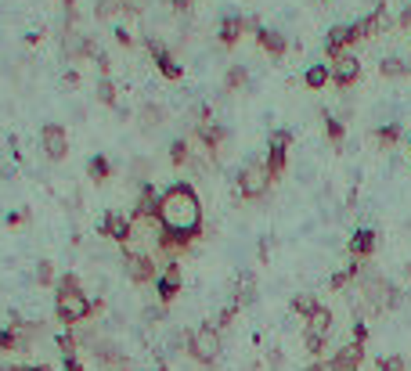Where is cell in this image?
Listing matches in <instances>:
<instances>
[{"mask_svg": "<svg viewBox=\"0 0 411 371\" xmlns=\"http://www.w3.org/2000/svg\"><path fill=\"white\" fill-rule=\"evenodd\" d=\"M159 228L170 231V234L192 238V241L202 234V202H199L192 184L177 181L173 188L163 191V199H159Z\"/></svg>", "mask_w": 411, "mask_h": 371, "instance_id": "6da1fadb", "label": "cell"}, {"mask_svg": "<svg viewBox=\"0 0 411 371\" xmlns=\"http://www.w3.org/2000/svg\"><path fill=\"white\" fill-rule=\"evenodd\" d=\"M188 353L199 364H217L220 357V328L217 325H199L192 335H188Z\"/></svg>", "mask_w": 411, "mask_h": 371, "instance_id": "7a4b0ae2", "label": "cell"}, {"mask_svg": "<svg viewBox=\"0 0 411 371\" xmlns=\"http://www.w3.org/2000/svg\"><path fill=\"white\" fill-rule=\"evenodd\" d=\"M101 306V303H98ZM83 292H69V296H54V314L61 325H80V321H87L94 310H98Z\"/></svg>", "mask_w": 411, "mask_h": 371, "instance_id": "3957f363", "label": "cell"}, {"mask_svg": "<svg viewBox=\"0 0 411 371\" xmlns=\"http://www.w3.org/2000/svg\"><path fill=\"white\" fill-rule=\"evenodd\" d=\"M274 177L267 173V163H245L239 170V195L242 199H263Z\"/></svg>", "mask_w": 411, "mask_h": 371, "instance_id": "277c9868", "label": "cell"}, {"mask_svg": "<svg viewBox=\"0 0 411 371\" xmlns=\"http://www.w3.org/2000/svg\"><path fill=\"white\" fill-rule=\"evenodd\" d=\"M289 144H292V134H289V130H271V137H267V173H271L274 181L285 173Z\"/></svg>", "mask_w": 411, "mask_h": 371, "instance_id": "5b68a950", "label": "cell"}, {"mask_svg": "<svg viewBox=\"0 0 411 371\" xmlns=\"http://www.w3.org/2000/svg\"><path fill=\"white\" fill-rule=\"evenodd\" d=\"M245 29H252V33H257L260 19H245V14H224V19H220V29H217V40L224 43V47H234V43L242 40Z\"/></svg>", "mask_w": 411, "mask_h": 371, "instance_id": "8992f818", "label": "cell"}, {"mask_svg": "<svg viewBox=\"0 0 411 371\" xmlns=\"http://www.w3.org/2000/svg\"><path fill=\"white\" fill-rule=\"evenodd\" d=\"M386 29H390V14H386V8H375L372 14H365V19L350 22L354 43H361V40H372V37H383Z\"/></svg>", "mask_w": 411, "mask_h": 371, "instance_id": "52a82bcc", "label": "cell"}, {"mask_svg": "<svg viewBox=\"0 0 411 371\" xmlns=\"http://www.w3.org/2000/svg\"><path fill=\"white\" fill-rule=\"evenodd\" d=\"M123 270H126V278H130L134 285L159 281V274H163V270H155V263L148 260L145 252H126V256H123Z\"/></svg>", "mask_w": 411, "mask_h": 371, "instance_id": "ba28073f", "label": "cell"}, {"mask_svg": "<svg viewBox=\"0 0 411 371\" xmlns=\"http://www.w3.org/2000/svg\"><path fill=\"white\" fill-rule=\"evenodd\" d=\"M328 69H332V83H336L339 90H346V87H354L357 79H361V61L346 51V54H339L336 61H328Z\"/></svg>", "mask_w": 411, "mask_h": 371, "instance_id": "9c48e42d", "label": "cell"}, {"mask_svg": "<svg viewBox=\"0 0 411 371\" xmlns=\"http://www.w3.org/2000/svg\"><path fill=\"white\" fill-rule=\"evenodd\" d=\"M40 141H43V152L51 163H61V159L69 155V134L61 130L58 123H47L43 130H40Z\"/></svg>", "mask_w": 411, "mask_h": 371, "instance_id": "30bf717a", "label": "cell"}, {"mask_svg": "<svg viewBox=\"0 0 411 371\" xmlns=\"http://www.w3.org/2000/svg\"><path fill=\"white\" fill-rule=\"evenodd\" d=\"M145 47H148V54L155 58V69H159L166 79H181V76H184V66H177V58H173V54H170L166 47H163L159 40H155V37H148V40H145Z\"/></svg>", "mask_w": 411, "mask_h": 371, "instance_id": "8fae6325", "label": "cell"}, {"mask_svg": "<svg viewBox=\"0 0 411 371\" xmlns=\"http://www.w3.org/2000/svg\"><path fill=\"white\" fill-rule=\"evenodd\" d=\"M98 231L105 234V238H112V241H130V234H134V220L130 217H123V213H105L101 220H98Z\"/></svg>", "mask_w": 411, "mask_h": 371, "instance_id": "7c38bea8", "label": "cell"}, {"mask_svg": "<svg viewBox=\"0 0 411 371\" xmlns=\"http://www.w3.org/2000/svg\"><path fill=\"white\" fill-rule=\"evenodd\" d=\"M195 137L206 144V152H210V159L220 152V144L228 141V126L224 123H213V119H199L195 123Z\"/></svg>", "mask_w": 411, "mask_h": 371, "instance_id": "4fadbf2b", "label": "cell"}, {"mask_svg": "<svg viewBox=\"0 0 411 371\" xmlns=\"http://www.w3.org/2000/svg\"><path fill=\"white\" fill-rule=\"evenodd\" d=\"M155 296H159L163 303H173V299L181 296V267H177V260H170L163 267L159 281H155Z\"/></svg>", "mask_w": 411, "mask_h": 371, "instance_id": "5bb4252c", "label": "cell"}, {"mask_svg": "<svg viewBox=\"0 0 411 371\" xmlns=\"http://www.w3.org/2000/svg\"><path fill=\"white\" fill-rule=\"evenodd\" d=\"M375 245H379V234H375L372 228H357V231L350 234V241H346V252H350L354 260L361 263V260H368V256L375 252Z\"/></svg>", "mask_w": 411, "mask_h": 371, "instance_id": "9a60e30c", "label": "cell"}, {"mask_svg": "<svg viewBox=\"0 0 411 371\" xmlns=\"http://www.w3.org/2000/svg\"><path fill=\"white\" fill-rule=\"evenodd\" d=\"M361 361H365V346H361V343H346L339 353H332L328 371H357Z\"/></svg>", "mask_w": 411, "mask_h": 371, "instance_id": "2e32d148", "label": "cell"}, {"mask_svg": "<svg viewBox=\"0 0 411 371\" xmlns=\"http://www.w3.org/2000/svg\"><path fill=\"white\" fill-rule=\"evenodd\" d=\"M159 191H155L152 184H145L141 188V195H137V205H134V220H145V223H152V220H159Z\"/></svg>", "mask_w": 411, "mask_h": 371, "instance_id": "e0dca14e", "label": "cell"}, {"mask_svg": "<svg viewBox=\"0 0 411 371\" xmlns=\"http://www.w3.org/2000/svg\"><path fill=\"white\" fill-rule=\"evenodd\" d=\"M350 43H354L350 26H332L328 37H325V54H328V61H336L339 54H346V47H350Z\"/></svg>", "mask_w": 411, "mask_h": 371, "instance_id": "ac0fdd59", "label": "cell"}, {"mask_svg": "<svg viewBox=\"0 0 411 371\" xmlns=\"http://www.w3.org/2000/svg\"><path fill=\"white\" fill-rule=\"evenodd\" d=\"M257 43H260L271 58H281V54L289 51V37H281L278 29H267V26H260V29H257Z\"/></svg>", "mask_w": 411, "mask_h": 371, "instance_id": "d6986e66", "label": "cell"}, {"mask_svg": "<svg viewBox=\"0 0 411 371\" xmlns=\"http://www.w3.org/2000/svg\"><path fill=\"white\" fill-rule=\"evenodd\" d=\"M328 332H332V310H328V306H318V310L307 317V335L328 339Z\"/></svg>", "mask_w": 411, "mask_h": 371, "instance_id": "ffe728a7", "label": "cell"}, {"mask_svg": "<svg viewBox=\"0 0 411 371\" xmlns=\"http://www.w3.org/2000/svg\"><path fill=\"white\" fill-rule=\"evenodd\" d=\"M252 299H257V278H252V270H242L239 274V288H234V303L249 306Z\"/></svg>", "mask_w": 411, "mask_h": 371, "instance_id": "44dd1931", "label": "cell"}, {"mask_svg": "<svg viewBox=\"0 0 411 371\" xmlns=\"http://www.w3.org/2000/svg\"><path fill=\"white\" fill-rule=\"evenodd\" d=\"M401 141H404V126L401 123H386V126H379V130H375L379 148H393V144H401Z\"/></svg>", "mask_w": 411, "mask_h": 371, "instance_id": "7402d4cb", "label": "cell"}, {"mask_svg": "<svg viewBox=\"0 0 411 371\" xmlns=\"http://www.w3.org/2000/svg\"><path fill=\"white\" fill-rule=\"evenodd\" d=\"M379 72H383L386 79H401V76H411V66H408L404 58L390 54V58H383V66H379Z\"/></svg>", "mask_w": 411, "mask_h": 371, "instance_id": "603a6c76", "label": "cell"}, {"mask_svg": "<svg viewBox=\"0 0 411 371\" xmlns=\"http://www.w3.org/2000/svg\"><path fill=\"white\" fill-rule=\"evenodd\" d=\"M357 274H361V263L354 260L350 267H346V270H336V274H332V281H328V288H332V292H339V288H346V285H350V281H357Z\"/></svg>", "mask_w": 411, "mask_h": 371, "instance_id": "cb8c5ba5", "label": "cell"}, {"mask_svg": "<svg viewBox=\"0 0 411 371\" xmlns=\"http://www.w3.org/2000/svg\"><path fill=\"white\" fill-rule=\"evenodd\" d=\"M328 79H332V69H328V66H310V69L303 72V83H307L310 90H321Z\"/></svg>", "mask_w": 411, "mask_h": 371, "instance_id": "d4e9b609", "label": "cell"}, {"mask_svg": "<svg viewBox=\"0 0 411 371\" xmlns=\"http://www.w3.org/2000/svg\"><path fill=\"white\" fill-rule=\"evenodd\" d=\"M249 83V69L245 66H231L228 76H224V90H242Z\"/></svg>", "mask_w": 411, "mask_h": 371, "instance_id": "484cf974", "label": "cell"}, {"mask_svg": "<svg viewBox=\"0 0 411 371\" xmlns=\"http://www.w3.org/2000/svg\"><path fill=\"white\" fill-rule=\"evenodd\" d=\"M318 306H321V303L314 299V296H307V292H303V296H292V314H299L303 321H307L314 310H318Z\"/></svg>", "mask_w": 411, "mask_h": 371, "instance_id": "4316f807", "label": "cell"}, {"mask_svg": "<svg viewBox=\"0 0 411 371\" xmlns=\"http://www.w3.org/2000/svg\"><path fill=\"white\" fill-rule=\"evenodd\" d=\"M325 137L336 144V148H343V137H346V126L336 119V116H325Z\"/></svg>", "mask_w": 411, "mask_h": 371, "instance_id": "83f0119b", "label": "cell"}, {"mask_svg": "<svg viewBox=\"0 0 411 371\" xmlns=\"http://www.w3.org/2000/svg\"><path fill=\"white\" fill-rule=\"evenodd\" d=\"M87 173L94 177V181H108V173H112V163H108L105 155H94L87 163Z\"/></svg>", "mask_w": 411, "mask_h": 371, "instance_id": "f1b7e54d", "label": "cell"}, {"mask_svg": "<svg viewBox=\"0 0 411 371\" xmlns=\"http://www.w3.org/2000/svg\"><path fill=\"white\" fill-rule=\"evenodd\" d=\"M188 159H192V148H188L184 137H177V141L170 144V163H173V166H184Z\"/></svg>", "mask_w": 411, "mask_h": 371, "instance_id": "f546056e", "label": "cell"}, {"mask_svg": "<svg viewBox=\"0 0 411 371\" xmlns=\"http://www.w3.org/2000/svg\"><path fill=\"white\" fill-rule=\"evenodd\" d=\"M94 94H98L101 105H116V87H112V79H108V76L98 79V90H94Z\"/></svg>", "mask_w": 411, "mask_h": 371, "instance_id": "4dcf8cb0", "label": "cell"}, {"mask_svg": "<svg viewBox=\"0 0 411 371\" xmlns=\"http://www.w3.org/2000/svg\"><path fill=\"white\" fill-rule=\"evenodd\" d=\"M98 19H112V14H119L123 11V0H98Z\"/></svg>", "mask_w": 411, "mask_h": 371, "instance_id": "1f68e13d", "label": "cell"}, {"mask_svg": "<svg viewBox=\"0 0 411 371\" xmlns=\"http://www.w3.org/2000/svg\"><path fill=\"white\" fill-rule=\"evenodd\" d=\"M69 292H80V278H76V274H61L58 278V296H69Z\"/></svg>", "mask_w": 411, "mask_h": 371, "instance_id": "d6a6232c", "label": "cell"}, {"mask_svg": "<svg viewBox=\"0 0 411 371\" xmlns=\"http://www.w3.org/2000/svg\"><path fill=\"white\" fill-rule=\"evenodd\" d=\"M234 314H239V303L231 299V303L224 306V310H220V317H217V328H228L231 321H234Z\"/></svg>", "mask_w": 411, "mask_h": 371, "instance_id": "836d02e7", "label": "cell"}, {"mask_svg": "<svg viewBox=\"0 0 411 371\" xmlns=\"http://www.w3.org/2000/svg\"><path fill=\"white\" fill-rule=\"evenodd\" d=\"M37 281H40V285H51V281H54V263H51V260H43V263L37 267Z\"/></svg>", "mask_w": 411, "mask_h": 371, "instance_id": "e575fe53", "label": "cell"}, {"mask_svg": "<svg viewBox=\"0 0 411 371\" xmlns=\"http://www.w3.org/2000/svg\"><path fill=\"white\" fill-rule=\"evenodd\" d=\"M379 371H411L404 364V357H386V361H379Z\"/></svg>", "mask_w": 411, "mask_h": 371, "instance_id": "d590c367", "label": "cell"}, {"mask_svg": "<svg viewBox=\"0 0 411 371\" xmlns=\"http://www.w3.org/2000/svg\"><path fill=\"white\" fill-rule=\"evenodd\" d=\"M58 350H61V357H76V339L72 335H58Z\"/></svg>", "mask_w": 411, "mask_h": 371, "instance_id": "8d00e7d4", "label": "cell"}, {"mask_svg": "<svg viewBox=\"0 0 411 371\" xmlns=\"http://www.w3.org/2000/svg\"><path fill=\"white\" fill-rule=\"evenodd\" d=\"M141 116H145V126H159V119H163V108H155V105H148L145 112H141Z\"/></svg>", "mask_w": 411, "mask_h": 371, "instance_id": "74e56055", "label": "cell"}, {"mask_svg": "<svg viewBox=\"0 0 411 371\" xmlns=\"http://www.w3.org/2000/svg\"><path fill=\"white\" fill-rule=\"evenodd\" d=\"M354 343H361V346L368 343V325L365 321H354Z\"/></svg>", "mask_w": 411, "mask_h": 371, "instance_id": "f35d334b", "label": "cell"}, {"mask_svg": "<svg viewBox=\"0 0 411 371\" xmlns=\"http://www.w3.org/2000/svg\"><path fill=\"white\" fill-rule=\"evenodd\" d=\"M307 350L314 353V357H321V350H325V339H318V335H307Z\"/></svg>", "mask_w": 411, "mask_h": 371, "instance_id": "ab89813d", "label": "cell"}, {"mask_svg": "<svg viewBox=\"0 0 411 371\" xmlns=\"http://www.w3.org/2000/svg\"><path fill=\"white\" fill-rule=\"evenodd\" d=\"M0 371H51L43 364H33V368H22V364H0Z\"/></svg>", "mask_w": 411, "mask_h": 371, "instance_id": "60d3db41", "label": "cell"}, {"mask_svg": "<svg viewBox=\"0 0 411 371\" xmlns=\"http://www.w3.org/2000/svg\"><path fill=\"white\" fill-rule=\"evenodd\" d=\"M112 37H116V43H119V47H134V37L126 33V29H116Z\"/></svg>", "mask_w": 411, "mask_h": 371, "instance_id": "b9f144b4", "label": "cell"}, {"mask_svg": "<svg viewBox=\"0 0 411 371\" xmlns=\"http://www.w3.org/2000/svg\"><path fill=\"white\" fill-rule=\"evenodd\" d=\"M397 26L404 29V33H411V4H408V8L401 11V19H397Z\"/></svg>", "mask_w": 411, "mask_h": 371, "instance_id": "7bdbcfd3", "label": "cell"}, {"mask_svg": "<svg viewBox=\"0 0 411 371\" xmlns=\"http://www.w3.org/2000/svg\"><path fill=\"white\" fill-rule=\"evenodd\" d=\"M123 11H134V14H141V11H145V0H123Z\"/></svg>", "mask_w": 411, "mask_h": 371, "instance_id": "ee69618b", "label": "cell"}, {"mask_svg": "<svg viewBox=\"0 0 411 371\" xmlns=\"http://www.w3.org/2000/svg\"><path fill=\"white\" fill-rule=\"evenodd\" d=\"M22 220H26V213H11V217H8V228H19Z\"/></svg>", "mask_w": 411, "mask_h": 371, "instance_id": "f6af8a7d", "label": "cell"}, {"mask_svg": "<svg viewBox=\"0 0 411 371\" xmlns=\"http://www.w3.org/2000/svg\"><path fill=\"white\" fill-rule=\"evenodd\" d=\"M192 8V0H173V11H188Z\"/></svg>", "mask_w": 411, "mask_h": 371, "instance_id": "bcb514c9", "label": "cell"}, {"mask_svg": "<svg viewBox=\"0 0 411 371\" xmlns=\"http://www.w3.org/2000/svg\"><path fill=\"white\" fill-rule=\"evenodd\" d=\"M303 371H328V364H321V361H314L310 368H303Z\"/></svg>", "mask_w": 411, "mask_h": 371, "instance_id": "7dc6e473", "label": "cell"}, {"mask_svg": "<svg viewBox=\"0 0 411 371\" xmlns=\"http://www.w3.org/2000/svg\"><path fill=\"white\" fill-rule=\"evenodd\" d=\"M58 4H66V8H69V11H72V4H76V0H58Z\"/></svg>", "mask_w": 411, "mask_h": 371, "instance_id": "c3c4849f", "label": "cell"}, {"mask_svg": "<svg viewBox=\"0 0 411 371\" xmlns=\"http://www.w3.org/2000/svg\"><path fill=\"white\" fill-rule=\"evenodd\" d=\"M408 155H411V137H408Z\"/></svg>", "mask_w": 411, "mask_h": 371, "instance_id": "681fc988", "label": "cell"}, {"mask_svg": "<svg viewBox=\"0 0 411 371\" xmlns=\"http://www.w3.org/2000/svg\"><path fill=\"white\" fill-rule=\"evenodd\" d=\"M408 40H411V33H408Z\"/></svg>", "mask_w": 411, "mask_h": 371, "instance_id": "f907efd6", "label": "cell"}]
</instances>
